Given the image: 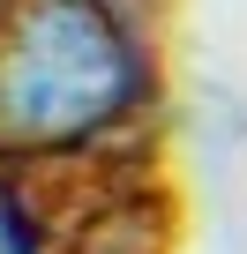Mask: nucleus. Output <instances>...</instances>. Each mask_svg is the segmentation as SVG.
I'll list each match as a JSON object with an SVG mask.
<instances>
[{"instance_id": "1", "label": "nucleus", "mask_w": 247, "mask_h": 254, "mask_svg": "<svg viewBox=\"0 0 247 254\" xmlns=\"http://www.w3.org/2000/svg\"><path fill=\"white\" fill-rule=\"evenodd\" d=\"M158 112L150 0H0V165H112Z\"/></svg>"}, {"instance_id": "2", "label": "nucleus", "mask_w": 247, "mask_h": 254, "mask_svg": "<svg viewBox=\"0 0 247 254\" xmlns=\"http://www.w3.org/2000/svg\"><path fill=\"white\" fill-rule=\"evenodd\" d=\"M0 254H68V217L38 172L0 165Z\"/></svg>"}]
</instances>
